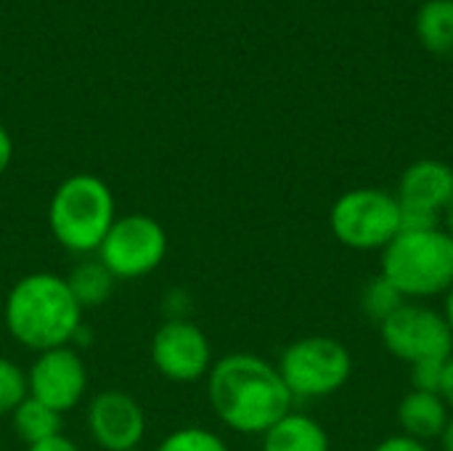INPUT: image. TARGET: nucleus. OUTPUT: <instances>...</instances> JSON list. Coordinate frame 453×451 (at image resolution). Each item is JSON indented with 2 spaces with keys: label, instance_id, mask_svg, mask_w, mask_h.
Wrapping results in <instances>:
<instances>
[{
  "label": "nucleus",
  "instance_id": "1",
  "mask_svg": "<svg viewBox=\"0 0 453 451\" xmlns=\"http://www.w3.org/2000/svg\"><path fill=\"white\" fill-rule=\"evenodd\" d=\"M207 399L215 417L242 436H263L295 404L279 367L255 354L215 359L207 372Z\"/></svg>",
  "mask_w": 453,
  "mask_h": 451
},
{
  "label": "nucleus",
  "instance_id": "2",
  "mask_svg": "<svg viewBox=\"0 0 453 451\" xmlns=\"http://www.w3.org/2000/svg\"><path fill=\"white\" fill-rule=\"evenodd\" d=\"M82 308L74 300L66 276L35 271L21 276L5 295L3 327L27 351L42 354L77 340L82 330Z\"/></svg>",
  "mask_w": 453,
  "mask_h": 451
},
{
  "label": "nucleus",
  "instance_id": "3",
  "mask_svg": "<svg viewBox=\"0 0 453 451\" xmlns=\"http://www.w3.org/2000/svg\"><path fill=\"white\" fill-rule=\"evenodd\" d=\"M380 276L411 303L446 298L453 287V237L443 226H403L382 250Z\"/></svg>",
  "mask_w": 453,
  "mask_h": 451
},
{
  "label": "nucleus",
  "instance_id": "4",
  "mask_svg": "<svg viewBox=\"0 0 453 451\" xmlns=\"http://www.w3.org/2000/svg\"><path fill=\"white\" fill-rule=\"evenodd\" d=\"M114 221H117L114 194L109 183L93 173H72L50 194V205H48L50 234L64 250L74 255L98 253Z\"/></svg>",
  "mask_w": 453,
  "mask_h": 451
},
{
  "label": "nucleus",
  "instance_id": "5",
  "mask_svg": "<svg viewBox=\"0 0 453 451\" xmlns=\"http://www.w3.org/2000/svg\"><path fill=\"white\" fill-rule=\"evenodd\" d=\"M334 239L356 253L385 250L403 229V213L395 194L374 186H358L340 194L329 210Z\"/></svg>",
  "mask_w": 453,
  "mask_h": 451
},
{
  "label": "nucleus",
  "instance_id": "6",
  "mask_svg": "<svg viewBox=\"0 0 453 451\" xmlns=\"http://www.w3.org/2000/svg\"><path fill=\"white\" fill-rule=\"evenodd\" d=\"M276 367L292 399L316 401L348 385L353 377V354L337 338L308 335L289 343Z\"/></svg>",
  "mask_w": 453,
  "mask_h": 451
},
{
  "label": "nucleus",
  "instance_id": "7",
  "mask_svg": "<svg viewBox=\"0 0 453 451\" xmlns=\"http://www.w3.org/2000/svg\"><path fill=\"white\" fill-rule=\"evenodd\" d=\"M167 231L146 213L117 215L96 258L117 282H135L154 274L167 258Z\"/></svg>",
  "mask_w": 453,
  "mask_h": 451
},
{
  "label": "nucleus",
  "instance_id": "8",
  "mask_svg": "<svg viewBox=\"0 0 453 451\" xmlns=\"http://www.w3.org/2000/svg\"><path fill=\"white\" fill-rule=\"evenodd\" d=\"M380 338L385 351L409 367L441 362L453 354V335L443 311H435L425 303L406 300L380 324Z\"/></svg>",
  "mask_w": 453,
  "mask_h": 451
},
{
  "label": "nucleus",
  "instance_id": "9",
  "mask_svg": "<svg viewBox=\"0 0 453 451\" xmlns=\"http://www.w3.org/2000/svg\"><path fill=\"white\" fill-rule=\"evenodd\" d=\"M151 362L170 383H196L212 369V343L191 319L162 322L151 338Z\"/></svg>",
  "mask_w": 453,
  "mask_h": 451
},
{
  "label": "nucleus",
  "instance_id": "10",
  "mask_svg": "<svg viewBox=\"0 0 453 451\" xmlns=\"http://www.w3.org/2000/svg\"><path fill=\"white\" fill-rule=\"evenodd\" d=\"M395 199L403 213V226H441L453 199V167L443 159L411 162L398 181Z\"/></svg>",
  "mask_w": 453,
  "mask_h": 451
},
{
  "label": "nucleus",
  "instance_id": "11",
  "mask_svg": "<svg viewBox=\"0 0 453 451\" xmlns=\"http://www.w3.org/2000/svg\"><path fill=\"white\" fill-rule=\"evenodd\" d=\"M27 388L32 399L56 409L58 415L72 412L80 407L88 391V369L82 356L72 346L37 354L27 372Z\"/></svg>",
  "mask_w": 453,
  "mask_h": 451
},
{
  "label": "nucleus",
  "instance_id": "12",
  "mask_svg": "<svg viewBox=\"0 0 453 451\" xmlns=\"http://www.w3.org/2000/svg\"><path fill=\"white\" fill-rule=\"evenodd\" d=\"M88 431L104 451H135L146 436V412L125 391H104L88 404Z\"/></svg>",
  "mask_w": 453,
  "mask_h": 451
},
{
  "label": "nucleus",
  "instance_id": "13",
  "mask_svg": "<svg viewBox=\"0 0 453 451\" xmlns=\"http://www.w3.org/2000/svg\"><path fill=\"white\" fill-rule=\"evenodd\" d=\"M449 420H451V409L438 393L411 388L398 404V423L403 428V436L417 439L422 444L441 439Z\"/></svg>",
  "mask_w": 453,
  "mask_h": 451
},
{
  "label": "nucleus",
  "instance_id": "14",
  "mask_svg": "<svg viewBox=\"0 0 453 451\" xmlns=\"http://www.w3.org/2000/svg\"><path fill=\"white\" fill-rule=\"evenodd\" d=\"M263 451H332V441L316 417L292 409L263 433Z\"/></svg>",
  "mask_w": 453,
  "mask_h": 451
},
{
  "label": "nucleus",
  "instance_id": "15",
  "mask_svg": "<svg viewBox=\"0 0 453 451\" xmlns=\"http://www.w3.org/2000/svg\"><path fill=\"white\" fill-rule=\"evenodd\" d=\"M414 32L433 56H453V0H427L414 16Z\"/></svg>",
  "mask_w": 453,
  "mask_h": 451
},
{
  "label": "nucleus",
  "instance_id": "16",
  "mask_svg": "<svg viewBox=\"0 0 453 451\" xmlns=\"http://www.w3.org/2000/svg\"><path fill=\"white\" fill-rule=\"evenodd\" d=\"M66 284H69L74 300L80 303V308L88 311V308L104 306L111 298L117 279L106 271V266L98 258H82L66 274Z\"/></svg>",
  "mask_w": 453,
  "mask_h": 451
},
{
  "label": "nucleus",
  "instance_id": "17",
  "mask_svg": "<svg viewBox=\"0 0 453 451\" xmlns=\"http://www.w3.org/2000/svg\"><path fill=\"white\" fill-rule=\"evenodd\" d=\"M11 425L16 439H21L27 447L50 441L56 436H61V425H64V415H58L56 409L40 404L37 399L27 396L11 415Z\"/></svg>",
  "mask_w": 453,
  "mask_h": 451
},
{
  "label": "nucleus",
  "instance_id": "18",
  "mask_svg": "<svg viewBox=\"0 0 453 451\" xmlns=\"http://www.w3.org/2000/svg\"><path fill=\"white\" fill-rule=\"evenodd\" d=\"M406 303V298L382 276H374L364 292H361V308L369 319H374L377 324H382L390 314H395L401 306Z\"/></svg>",
  "mask_w": 453,
  "mask_h": 451
},
{
  "label": "nucleus",
  "instance_id": "19",
  "mask_svg": "<svg viewBox=\"0 0 453 451\" xmlns=\"http://www.w3.org/2000/svg\"><path fill=\"white\" fill-rule=\"evenodd\" d=\"M154 451H231V449H228V444H226L218 433H212V431H207V428H202V425H183V428L173 431L170 436H165V439L159 441V447H157Z\"/></svg>",
  "mask_w": 453,
  "mask_h": 451
},
{
  "label": "nucleus",
  "instance_id": "20",
  "mask_svg": "<svg viewBox=\"0 0 453 451\" xmlns=\"http://www.w3.org/2000/svg\"><path fill=\"white\" fill-rule=\"evenodd\" d=\"M27 396V372L16 362L0 356V417H11Z\"/></svg>",
  "mask_w": 453,
  "mask_h": 451
},
{
  "label": "nucleus",
  "instance_id": "21",
  "mask_svg": "<svg viewBox=\"0 0 453 451\" xmlns=\"http://www.w3.org/2000/svg\"><path fill=\"white\" fill-rule=\"evenodd\" d=\"M443 364H446V359H441V362H422V364H414V367H411V385H414V391L438 393V388H441V377H443Z\"/></svg>",
  "mask_w": 453,
  "mask_h": 451
},
{
  "label": "nucleus",
  "instance_id": "22",
  "mask_svg": "<svg viewBox=\"0 0 453 451\" xmlns=\"http://www.w3.org/2000/svg\"><path fill=\"white\" fill-rule=\"evenodd\" d=\"M372 451H430V449H427V444H422V441H417V439H409V436L398 433V436H390V439L380 441V444H377Z\"/></svg>",
  "mask_w": 453,
  "mask_h": 451
},
{
  "label": "nucleus",
  "instance_id": "23",
  "mask_svg": "<svg viewBox=\"0 0 453 451\" xmlns=\"http://www.w3.org/2000/svg\"><path fill=\"white\" fill-rule=\"evenodd\" d=\"M438 396L446 401V407L451 409V415H453V354L446 359V364H443V377H441Z\"/></svg>",
  "mask_w": 453,
  "mask_h": 451
},
{
  "label": "nucleus",
  "instance_id": "24",
  "mask_svg": "<svg viewBox=\"0 0 453 451\" xmlns=\"http://www.w3.org/2000/svg\"><path fill=\"white\" fill-rule=\"evenodd\" d=\"M27 451H80V447H77L72 439H66V436L61 433V436H56V439H50V441L27 447Z\"/></svg>",
  "mask_w": 453,
  "mask_h": 451
},
{
  "label": "nucleus",
  "instance_id": "25",
  "mask_svg": "<svg viewBox=\"0 0 453 451\" xmlns=\"http://www.w3.org/2000/svg\"><path fill=\"white\" fill-rule=\"evenodd\" d=\"M11 159H13V141H11L8 130L0 125V175L11 167Z\"/></svg>",
  "mask_w": 453,
  "mask_h": 451
},
{
  "label": "nucleus",
  "instance_id": "26",
  "mask_svg": "<svg viewBox=\"0 0 453 451\" xmlns=\"http://www.w3.org/2000/svg\"><path fill=\"white\" fill-rule=\"evenodd\" d=\"M443 316H446V324H449V330H451L453 335V287L443 298Z\"/></svg>",
  "mask_w": 453,
  "mask_h": 451
},
{
  "label": "nucleus",
  "instance_id": "27",
  "mask_svg": "<svg viewBox=\"0 0 453 451\" xmlns=\"http://www.w3.org/2000/svg\"><path fill=\"white\" fill-rule=\"evenodd\" d=\"M441 447H443V451H453V415L449 425H446V431H443V436H441Z\"/></svg>",
  "mask_w": 453,
  "mask_h": 451
},
{
  "label": "nucleus",
  "instance_id": "28",
  "mask_svg": "<svg viewBox=\"0 0 453 451\" xmlns=\"http://www.w3.org/2000/svg\"><path fill=\"white\" fill-rule=\"evenodd\" d=\"M441 221H443V229H446V231L453 237V199L449 202V207H446V213H443V218H441Z\"/></svg>",
  "mask_w": 453,
  "mask_h": 451
},
{
  "label": "nucleus",
  "instance_id": "29",
  "mask_svg": "<svg viewBox=\"0 0 453 451\" xmlns=\"http://www.w3.org/2000/svg\"><path fill=\"white\" fill-rule=\"evenodd\" d=\"M0 330H3V314H0Z\"/></svg>",
  "mask_w": 453,
  "mask_h": 451
},
{
  "label": "nucleus",
  "instance_id": "30",
  "mask_svg": "<svg viewBox=\"0 0 453 451\" xmlns=\"http://www.w3.org/2000/svg\"><path fill=\"white\" fill-rule=\"evenodd\" d=\"M135 451H138V449H135Z\"/></svg>",
  "mask_w": 453,
  "mask_h": 451
}]
</instances>
